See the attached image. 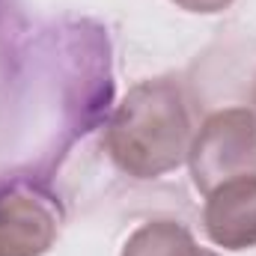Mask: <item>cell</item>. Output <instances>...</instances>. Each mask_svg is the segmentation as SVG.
I'll return each mask as SVG.
<instances>
[{"label":"cell","mask_w":256,"mask_h":256,"mask_svg":"<svg viewBox=\"0 0 256 256\" xmlns=\"http://www.w3.org/2000/svg\"><path fill=\"white\" fill-rule=\"evenodd\" d=\"M191 104L173 78L134 84L104 128L110 161L131 179H158L188 161Z\"/></svg>","instance_id":"6da1fadb"},{"label":"cell","mask_w":256,"mask_h":256,"mask_svg":"<svg viewBox=\"0 0 256 256\" xmlns=\"http://www.w3.org/2000/svg\"><path fill=\"white\" fill-rule=\"evenodd\" d=\"M188 167L200 194L236 179H256V114L250 108L208 114L191 140Z\"/></svg>","instance_id":"7a4b0ae2"},{"label":"cell","mask_w":256,"mask_h":256,"mask_svg":"<svg viewBox=\"0 0 256 256\" xmlns=\"http://www.w3.org/2000/svg\"><path fill=\"white\" fill-rule=\"evenodd\" d=\"M60 224V202L48 191L27 182L0 188V256H45Z\"/></svg>","instance_id":"3957f363"},{"label":"cell","mask_w":256,"mask_h":256,"mask_svg":"<svg viewBox=\"0 0 256 256\" xmlns=\"http://www.w3.org/2000/svg\"><path fill=\"white\" fill-rule=\"evenodd\" d=\"M202 230L224 250L256 248V179H236L206 194Z\"/></svg>","instance_id":"277c9868"},{"label":"cell","mask_w":256,"mask_h":256,"mask_svg":"<svg viewBox=\"0 0 256 256\" xmlns=\"http://www.w3.org/2000/svg\"><path fill=\"white\" fill-rule=\"evenodd\" d=\"M120 256H202V248L176 220H146L126 238Z\"/></svg>","instance_id":"5b68a950"},{"label":"cell","mask_w":256,"mask_h":256,"mask_svg":"<svg viewBox=\"0 0 256 256\" xmlns=\"http://www.w3.org/2000/svg\"><path fill=\"white\" fill-rule=\"evenodd\" d=\"M179 9L194 12V15H218L224 9H230L236 0H173Z\"/></svg>","instance_id":"8992f818"},{"label":"cell","mask_w":256,"mask_h":256,"mask_svg":"<svg viewBox=\"0 0 256 256\" xmlns=\"http://www.w3.org/2000/svg\"><path fill=\"white\" fill-rule=\"evenodd\" d=\"M202 256H220V254H214V250H202Z\"/></svg>","instance_id":"52a82bcc"}]
</instances>
